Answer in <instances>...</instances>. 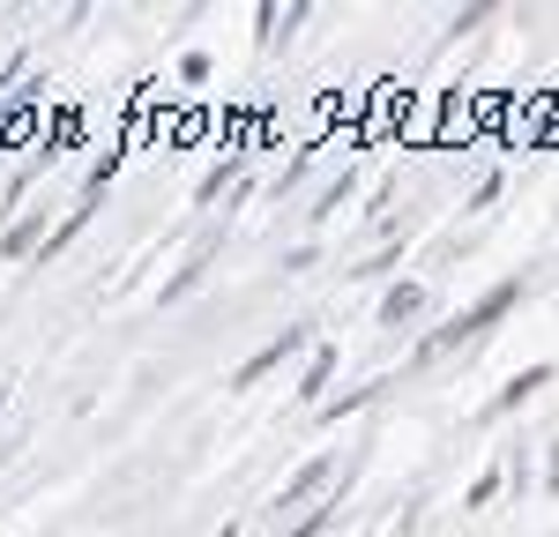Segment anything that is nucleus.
<instances>
[{
  "label": "nucleus",
  "mask_w": 559,
  "mask_h": 537,
  "mask_svg": "<svg viewBox=\"0 0 559 537\" xmlns=\"http://www.w3.org/2000/svg\"><path fill=\"white\" fill-rule=\"evenodd\" d=\"M552 492H559V448H552Z\"/></svg>",
  "instance_id": "8"
},
{
  "label": "nucleus",
  "mask_w": 559,
  "mask_h": 537,
  "mask_svg": "<svg viewBox=\"0 0 559 537\" xmlns=\"http://www.w3.org/2000/svg\"><path fill=\"white\" fill-rule=\"evenodd\" d=\"M313 530H321V508H313V515H306V523H299V530H292V537H313Z\"/></svg>",
  "instance_id": "7"
},
{
  "label": "nucleus",
  "mask_w": 559,
  "mask_h": 537,
  "mask_svg": "<svg viewBox=\"0 0 559 537\" xmlns=\"http://www.w3.org/2000/svg\"><path fill=\"white\" fill-rule=\"evenodd\" d=\"M426 307V291L418 284H403V291H388V307H381V321H411V313Z\"/></svg>",
  "instance_id": "5"
},
{
  "label": "nucleus",
  "mask_w": 559,
  "mask_h": 537,
  "mask_svg": "<svg viewBox=\"0 0 559 537\" xmlns=\"http://www.w3.org/2000/svg\"><path fill=\"white\" fill-rule=\"evenodd\" d=\"M224 537H239V530H224Z\"/></svg>",
  "instance_id": "9"
},
{
  "label": "nucleus",
  "mask_w": 559,
  "mask_h": 537,
  "mask_svg": "<svg viewBox=\"0 0 559 537\" xmlns=\"http://www.w3.org/2000/svg\"><path fill=\"white\" fill-rule=\"evenodd\" d=\"M321 389H329V351H321V358H313V366H306V389H299V396L313 403V396H321Z\"/></svg>",
  "instance_id": "6"
},
{
  "label": "nucleus",
  "mask_w": 559,
  "mask_h": 537,
  "mask_svg": "<svg viewBox=\"0 0 559 537\" xmlns=\"http://www.w3.org/2000/svg\"><path fill=\"white\" fill-rule=\"evenodd\" d=\"M299 344H306V329H284V336H276V344H261V351L247 358V366H239V389H254L261 373H269V366H284V358L299 351Z\"/></svg>",
  "instance_id": "2"
},
{
  "label": "nucleus",
  "mask_w": 559,
  "mask_h": 537,
  "mask_svg": "<svg viewBox=\"0 0 559 537\" xmlns=\"http://www.w3.org/2000/svg\"><path fill=\"white\" fill-rule=\"evenodd\" d=\"M515 299H522V284H515V276H508V284H492V291H485V299H477L471 313H455V321H448V329H440V336H426V358L455 351V344H463V336H485V329H492V321H500V313L515 307Z\"/></svg>",
  "instance_id": "1"
},
{
  "label": "nucleus",
  "mask_w": 559,
  "mask_h": 537,
  "mask_svg": "<svg viewBox=\"0 0 559 537\" xmlns=\"http://www.w3.org/2000/svg\"><path fill=\"white\" fill-rule=\"evenodd\" d=\"M545 381H552V366H530V373H515V381H508V396L492 403V410H515V403L530 396V389H545Z\"/></svg>",
  "instance_id": "4"
},
{
  "label": "nucleus",
  "mask_w": 559,
  "mask_h": 537,
  "mask_svg": "<svg viewBox=\"0 0 559 537\" xmlns=\"http://www.w3.org/2000/svg\"><path fill=\"white\" fill-rule=\"evenodd\" d=\"M329 470H336V463H329V455H321V463H306L299 478H292V486H284V500H276V508H299V500H313V492L329 486Z\"/></svg>",
  "instance_id": "3"
}]
</instances>
